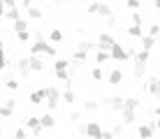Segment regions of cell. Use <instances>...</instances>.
<instances>
[{"label":"cell","instance_id":"6da1fadb","mask_svg":"<svg viewBox=\"0 0 160 139\" xmlns=\"http://www.w3.org/2000/svg\"><path fill=\"white\" fill-rule=\"evenodd\" d=\"M86 12H88V14H98V16H104V19H109V16L114 14V12H112V7H109V5H104V2H88Z\"/></svg>","mask_w":160,"mask_h":139},{"label":"cell","instance_id":"7a4b0ae2","mask_svg":"<svg viewBox=\"0 0 160 139\" xmlns=\"http://www.w3.org/2000/svg\"><path fill=\"white\" fill-rule=\"evenodd\" d=\"M23 127L32 132V139H40L42 130H44V127L40 125V116H28V118L23 121Z\"/></svg>","mask_w":160,"mask_h":139},{"label":"cell","instance_id":"3957f363","mask_svg":"<svg viewBox=\"0 0 160 139\" xmlns=\"http://www.w3.org/2000/svg\"><path fill=\"white\" fill-rule=\"evenodd\" d=\"M44 102H47V107H49V111H53L60 104V91L56 86H49L47 88V100H44Z\"/></svg>","mask_w":160,"mask_h":139},{"label":"cell","instance_id":"277c9868","mask_svg":"<svg viewBox=\"0 0 160 139\" xmlns=\"http://www.w3.org/2000/svg\"><path fill=\"white\" fill-rule=\"evenodd\" d=\"M109 56H112V60H116V63H125V60L130 58V56H128V49H125L123 44H118V42L109 49Z\"/></svg>","mask_w":160,"mask_h":139},{"label":"cell","instance_id":"5b68a950","mask_svg":"<svg viewBox=\"0 0 160 139\" xmlns=\"http://www.w3.org/2000/svg\"><path fill=\"white\" fill-rule=\"evenodd\" d=\"M95 44H98V51H109V49L116 44V40H114L107 30H102L100 35H98V42H95Z\"/></svg>","mask_w":160,"mask_h":139},{"label":"cell","instance_id":"8992f818","mask_svg":"<svg viewBox=\"0 0 160 139\" xmlns=\"http://www.w3.org/2000/svg\"><path fill=\"white\" fill-rule=\"evenodd\" d=\"M142 86H144V91L148 93V95L160 100V77H148L146 83H142Z\"/></svg>","mask_w":160,"mask_h":139},{"label":"cell","instance_id":"52a82bcc","mask_svg":"<svg viewBox=\"0 0 160 139\" xmlns=\"http://www.w3.org/2000/svg\"><path fill=\"white\" fill-rule=\"evenodd\" d=\"M84 137H88V139H100V137H102V125L98 123V121H88Z\"/></svg>","mask_w":160,"mask_h":139},{"label":"cell","instance_id":"ba28073f","mask_svg":"<svg viewBox=\"0 0 160 139\" xmlns=\"http://www.w3.org/2000/svg\"><path fill=\"white\" fill-rule=\"evenodd\" d=\"M14 70L19 72L21 79H28V77L32 74V72H30V63H28V58H19V60H14Z\"/></svg>","mask_w":160,"mask_h":139},{"label":"cell","instance_id":"9c48e42d","mask_svg":"<svg viewBox=\"0 0 160 139\" xmlns=\"http://www.w3.org/2000/svg\"><path fill=\"white\" fill-rule=\"evenodd\" d=\"M104 104H107L112 111H123V109H125V97L109 95V97H104Z\"/></svg>","mask_w":160,"mask_h":139},{"label":"cell","instance_id":"30bf717a","mask_svg":"<svg viewBox=\"0 0 160 139\" xmlns=\"http://www.w3.org/2000/svg\"><path fill=\"white\" fill-rule=\"evenodd\" d=\"M49 44H51V42H47L44 37H42V40H35L30 44V56H44L47 49H49Z\"/></svg>","mask_w":160,"mask_h":139},{"label":"cell","instance_id":"8fae6325","mask_svg":"<svg viewBox=\"0 0 160 139\" xmlns=\"http://www.w3.org/2000/svg\"><path fill=\"white\" fill-rule=\"evenodd\" d=\"M28 100H30L32 107H35V104H42L44 100H47V88H40V91H30Z\"/></svg>","mask_w":160,"mask_h":139},{"label":"cell","instance_id":"7c38bea8","mask_svg":"<svg viewBox=\"0 0 160 139\" xmlns=\"http://www.w3.org/2000/svg\"><path fill=\"white\" fill-rule=\"evenodd\" d=\"M137 137H139V139H153V127L148 125L146 121L139 123V125H137Z\"/></svg>","mask_w":160,"mask_h":139},{"label":"cell","instance_id":"4fadbf2b","mask_svg":"<svg viewBox=\"0 0 160 139\" xmlns=\"http://www.w3.org/2000/svg\"><path fill=\"white\" fill-rule=\"evenodd\" d=\"M28 63H30V72H44L47 70V65H44V60L40 56H28Z\"/></svg>","mask_w":160,"mask_h":139},{"label":"cell","instance_id":"5bb4252c","mask_svg":"<svg viewBox=\"0 0 160 139\" xmlns=\"http://www.w3.org/2000/svg\"><path fill=\"white\" fill-rule=\"evenodd\" d=\"M40 125L44 127V130H51V127H56V118H53L51 111H47L44 116H40Z\"/></svg>","mask_w":160,"mask_h":139},{"label":"cell","instance_id":"9a60e30c","mask_svg":"<svg viewBox=\"0 0 160 139\" xmlns=\"http://www.w3.org/2000/svg\"><path fill=\"white\" fill-rule=\"evenodd\" d=\"M121 118H123V121H121V123H123V125H132V123H135V121H137V111L123 109V111H121Z\"/></svg>","mask_w":160,"mask_h":139},{"label":"cell","instance_id":"2e32d148","mask_svg":"<svg viewBox=\"0 0 160 139\" xmlns=\"http://www.w3.org/2000/svg\"><path fill=\"white\" fill-rule=\"evenodd\" d=\"M107 81L109 83H112V86H118V83L121 81H123V70H112V72H109V77H107Z\"/></svg>","mask_w":160,"mask_h":139},{"label":"cell","instance_id":"e0dca14e","mask_svg":"<svg viewBox=\"0 0 160 139\" xmlns=\"http://www.w3.org/2000/svg\"><path fill=\"white\" fill-rule=\"evenodd\" d=\"M26 14H28V19H32V21H40V19H44V9L35 7V5H30V7L26 9Z\"/></svg>","mask_w":160,"mask_h":139},{"label":"cell","instance_id":"ac0fdd59","mask_svg":"<svg viewBox=\"0 0 160 139\" xmlns=\"http://www.w3.org/2000/svg\"><path fill=\"white\" fill-rule=\"evenodd\" d=\"M125 32H128L130 37H135V40H142V37L146 35V32H144V28H142V26H130V28H125Z\"/></svg>","mask_w":160,"mask_h":139},{"label":"cell","instance_id":"d6986e66","mask_svg":"<svg viewBox=\"0 0 160 139\" xmlns=\"http://www.w3.org/2000/svg\"><path fill=\"white\" fill-rule=\"evenodd\" d=\"M49 42L60 44L63 42V30H60V28H51V30H49Z\"/></svg>","mask_w":160,"mask_h":139},{"label":"cell","instance_id":"ffe728a7","mask_svg":"<svg viewBox=\"0 0 160 139\" xmlns=\"http://www.w3.org/2000/svg\"><path fill=\"white\" fill-rule=\"evenodd\" d=\"M5 88H7L9 93H16V91H19V88H21V81L16 79V77H9V79L5 81Z\"/></svg>","mask_w":160,"mask_h":139},{"label":"cell","instance_id":"44dd1931","mask_svg":"<svg viewBox=\"0 0 160 139\" xmlns=\"http://www.w3.org/2000/svg\"><path fill=\"white\" fill-rule=\"evenodd\" d=\"M70 65H72V63H70L68 58H58L51 67H53V72H63V70H70Z\"/></svg>","mask_w":160,"mask_h":139},{"label":"cell","instance_id":"7402d4cb","mask_svg":"<svg viewBox=\"0 0 160 139\" xmlns=\"http://www.w3.org/2000/svg\"><path fill=\"white\" fill-rule=\"evenodd\" d=\"M5 19L14 23L16 19H21V9H16V7H7V9H5Z\"/></svg>","mask_w":160,"mask_h":139},{"label":"cell","instance_id":"603a6c76","mask_svg":"<svg viewBox=\"0 0 160 139\" xmlns=\"http://www.w3.org/2000/svg\"><path fill=\"white\" fill-rule=\"evenodd\" d=\"M60 100H63V102H68V104H74V102H77V95L72 93V88H65V91L60 93Z\"/></svg>","mask_w":160,"mask_h":139},{"label":"cell","instance_id":"cb8c5ba5","mask_svg":"<svg viewBox=\"0 0 160 139\" xmlns=\"http://www.w3.org/2000/svg\"><path fill=\"white\" fill-rule=\"evenodd\" d=\"M77 49H79V51H86V53H91L93 49H98V44H95V42H91V40H81Z\"/></svg>","mask_w":160,"mask_h":139},{"label":"cell","instance_id":"d4e9b609","mask_svg":"<svg viewBox=\"0 0 160 139\" xmlns=\"http://www.w3.org/2000/svg\"><path fill=\"white\" fill-rule=\"evenodd\" d=\"M156 37H151V35H144V37H142V49H146V51H151V49L153 47H156Z\"/></svg>","mask_w":160,"mask_h":139},{"label":"cell","instance_id":"484cf974","mask_svg":"<svg viewBox=\"0 0 160 139\" xmlns=\"http://www.w3.org/2000/svg\"><path fill=\"white\" fill-rule=\"evenodd\" d=\"M12 30H14V32H23V30H28V21H26V19H16L14 23H12Z\"/></svg>","mask_w":160,"mask_h":139},{"label":"cell","instance_id":"4316f807","mask_svg":"<svg viewBox=\"0 0 160 139\" xmlns=\"http://www.w3.org/2000/svg\"><path fill=\"white\" fill-rule=\"evenodd\" d=\"M142 107V102L137 97H125V109H130V111H137Z\"/></svg>","mask_w":160,"mask_h":139},{"label":"cell","instance_id":"83f0119b","mask_svg":"<svg viewBox=\"0 0 160 139\" xmlns=\"http://www.w3.org/2000/svg\"><path fill=\"white\" fill-rule=\"evenodd\" d=\"M107 60H112L109 51H98V53H95V63H98V65H104Z\"/></svg>","mask_w":160,"mask_h":139},{"label":"cell","instance_id":"f1b7e54d","mask_svg":"<svg viewBox=\"0 0 160 139\" xmlns=\"http://www.w3.org/2000/svg\"><path fill=\"white\" fill-rule=\"evenodd\" d=\"M135 65V79H144V72H146V65H142V63H132Z\"/></svg>","mask_w":160,"mask_h":139},{"label":"cell","instance_id":"f546056e","mask_svg":"<svg viewBox=\"0 0 160 139\" xmlns=\"http://www.w3.org/2000/svg\"><path fill=\"white\" fill-rule=\"evenodd\" d=\"M91 79H93V81H102V79H104V72H102L100 67H93V70H91Z\"/></svg>","mask_w":160,"mask_h":139},{"label":"cell","instance_id":"4dcf8cb0","mask_svg":"<svg viewBox=\"0 0 160 139\" xmlns=\"http://www.w3.org/2000/svg\"><path fill=\"white\" fill-rule=\"evenodd\" d=\"M146 35H151V37H156V40H158V37H160V23H151Z\"/></svg>","mask_w":160,"mask_h":139},{"label":"cell","instance_id":"1f68e13d","mask_svg":"<svg viewBox=\"0 0 160 139\" xmlns=\"http://www.w3.org/2000/svg\"><path fill=\"white\" fill-rule=\"evenodd\" d=\"M98 107H100V102H98V100H86V102H84V109H86V111H95Z\"/></svg>","mask_w":160,"mask_h":139},{"label":"cell","instance_id":"d6a6232c","mask_svg":"<svg viewBox=\"0 0 160 139\" xmlns=\"http://www.w3.org/2000/svg\"><path fill=\"white\" fill-rule=\"evenodd\" d=\"M144 23V16H142V12H132V26H142Z\"/></svg>","mask_w":160,"mask_h":139},{"label":"cell","instance_id":"836d02e7","mask_svg":"<svg viewBox=\"0 0 160 139\" xmlns=\"http://www.w3.org/2000/svg\"><path fill=\"white\" fill-rule=\"evenodd\" d=\"M12 139H28V130H26V127H19V130L14 132Z\"/></svg>","mask_w":160,"mask_h":139},{"label":"cell","instance_id":"e575fe53","mask_svg":"<svg viewBox=\"0 0 160 139\" xmlns=\"http://www.w3.org/2000/svg\"><path fill=\"white\" fill-rule=\"evenodd\" d=\"M68 118H70V123H79L81 121V111H70Z\"/></svg>","mask_w":160,"mask_h":139},{"label":"cell","instance_id":"d590c367","mask_svg":"<svg viewBox=\"0 0 160 139\" xmlns=\"http://www.w3.org/2000/svg\"><path fill=\"white\" fill-rule=\"evenodd\" d=\"M16 40H19V42H30V32L28 30H23V32H16Z\"/></svg>","mask_w":160,"mask_h":139},{"label":"cell","instance_id":"8d00e7d4","mask_svg":"<svg viewBox=\"0 0 160 139\" xmlns=\"http://www.w3.org/2000/svg\"><path fill=\"white\" fill-rule=\"evenodd\" d=\"M0 116H2V118H9V116H14V111L9 107H5V104H0Z\"/></svg>","mask_w":160,"mask_h":139},{"label":"cell","instance_id":"74e56055","mask_svg":"<svg viewBox=\"0 0 160 139\" xmlns=\"http://www.w3.org/2000/svg\"><path fill=\"white\" fill-rule=\"evenodd\" d=\"M123 130H125V125H123V123H118V125H114V127H112L114 137H121V135H123Z\"/></svg>","mask_w":160,"mask_h":139},{"label":"cell","instance_id":"f35d334b","mask_svg":"<svg viewBox=\"0 0 160 139\" xmlns=\"http://www.w3.org/2000/svg\"><path fill=\"white\" fill-rule=\"evenodd\" d=\"M125 7H130V9H139V7H142V2H139V0H125Z\"/></svg>","mask_w":160,"mask_h":139},{"label":"cell","instance_id":"ab89813d","mask_svg":"<svg viewBox=\"0 0 160 139\" xmlns=\"http://www.w3.org/2000/svg\"><path fill=\"white\" fill-rule=\"evenodd\" d=\"M5 107H9V109H16V97H7V100H5Z\"/></svg>","mask_w":160,"mask_h":139},{"label":"cell","instance_id":"60d3db41","mask_svg":"<svg viewBox=\"0 0 160 139\" xmlns=\"http://www.w3.org/2000/svg\"><path fill=\"white\" fill-rule=\"evenodd\" d=\"M7 67V58H5V53H0V72Z\"/></svg>","mask_w":160,"mask_h":139},{"label":"cell","instance_id":"b9f144b4","mask_svg":"<svg viewBox=\"0 0 160 139\" xmlns=\"http://www.w3.org/2000/svg\"><path fill=\"white\" fill-rule=\"evenodd\" d=\"M114 26H116V16H109V19H107V28H114Z\"/></svg>","mask_w":160,"mask_h":139},{"label":"cell","instance_id":"7bdbcfd3","mask_svg":"<svg viewBox=\"0 0 160 139\" xmlns=\"http://www.w3.org/2000/svg\"><path fill=\"white\" fill-rule=\"evenodd\" d=\"M148 125L153 127V132H156V130H160V118H153V123H148Z\"/></svg>","mask_w":160,"mask_h":139},{"label":"cell","instance_id":"ee69618b","mask_svg":"<svg viewBox=\"0 0 160 139\" xmlns=\"http://www.w3.org/2000/svg\"><path fill=\"white\" fill-rule=\"evenodd\" d=\"M151 114H153V116H156V118H160V104H156V107H153V109H151Z\"/></svg>","mask_w":160,"mask_h":139},{"label":"cell","instance_id":"f6af8a7d","mask_svg":"<svg viewBox=\"0 0 160 139\" xmlns=\"http://www.w3.org/2000/svg\"><path fill=\"white\" fill-rule=\"evenodd\" d=\"M5 7H16V0H2Z\"/></svg>","mask_w":160,"mask_h":139},{"label":"cell","instance_id":"bcb514c9","mask_svg":"<svg viewBox=\"0 0 160 139\" xmlns=\"http://www.w3.org/2000/svg\"><path fill=\"white\" fill-rule=\"evenodd\" d=\"M5 9H7V7H5V2L0 0V16H5Z\"/></svg>","mask_w":160,"mask_h":139},{"label":"cell","instance_id":"7dc6e473","mask_svg":"<svg viewBox=\"0 0 160 139\" xmlns=\"http://www.w3.org/2000/svg\"><path fill=\"white\" fill-rule=\"evenodd\" d=\"M153 7H156L158 12H160V0H153Z\"/></svg>","mask_w":160,"mask_h":139},{"label":"cell","instance_id":"c3c4849f","mask_svg":"<svg viewBox=\"0 0 160 139\" xmlns=\"http://www.w3.org/2000/svg\"><path fill=\"white\" fill-rule=\"evenodd\" d=\"M0 53H5V42L0 40Z\"/></svg>","mask_w":160,"mask_h":139},{"label":"cell","instance_id":"681fc988","mask_svg":"<svg viewBox=\"0 0 160 139\" xmlns=\"http://www.w3.org/2000/svg\"><path fill=\"white\" fill-rule=\"evenodd\" d=\"M2 135H5V130H2V127H0V137H2Z\"/></svg>","mask_w":160,"mask_h":139},{"label":"cell","instance_id":"f907efd6","mask_svg":"<svg viewBox=\"0 0 160 139\" xmlns=\"http://www.w3.org/2000/svg\"><path fill=\"white\" fill-rule=\"evenodd\" d=\"M137 139H139V137H137Z\"/></svg>","mask_w":160,"mask_h":139},{"label":"cell","instance_id":"816d5d0a","mask_svg":"<svg viewBox=\"0 0 160 139\" xmlns=\"http://www.w3.org/2000/svg\"><path fill=\"white\" fill-rule=\"evenodd\" d=\"M158 47H160V44H158Z\"/></svg>","mask_w":160,"mask_h":139},{"label":"cell","instance_id":"f5cc1de1","mask_svg":"<svg viewBox=\"0 0 160 139\" xmlns=\"http://www.w3.org/2000/svg\"><path fill=\"white\" fill-rule=\"evenodd\" d=\"M158 14H160V12H158Z\"/></svg>","mask_w":160,"mask_h":139}]
</instances>
